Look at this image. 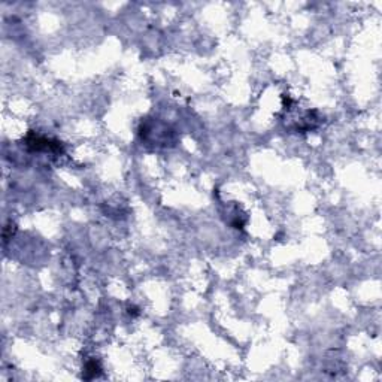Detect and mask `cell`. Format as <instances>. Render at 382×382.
<instances>
[{"mask_svg": "<svg viewBox=\"0 0 382 382\" xmlns=\"http://www.w3.org/2000/svg\"><path fill=\"white\" fill-rule=\"evenodd\" d=\"M24 145L28 151L33 153H51V154H58L63 151L62 142L55 139H49L46 136L39 135L36 132H28L24 137Z\"/></svg>", "mask_w": 382, "mask_h": 382, "instance_id": "cell-1", "label": "cell"}, {"mask_svg": "<svg viewBox=\"0 0 382 382\" xmlns=\"http://www.w3.org/2000/svg\"><path fill=\"white\" fill-rule=\"evenodd\" d=\"M102 366L99 363V360L90 359L85 361L84 364V373H82V378L84 379H94V378H99L102 375Z\"/></svg>", "mask_w": 382, "mask_h": 382, "instance_id": "cell-2", "label": "cell"}, {"mask_svg": "<svg viewBox=\"0 0 382 382\" xmlns=\"http://www.w3.org/2000/svg\"><path fill=\"white\" fill-rule=\"evenodd\" d=\"M129 314H130V315H137V314H139V312H137V308H135V306L132 308V306H130V308H129Z\"/></svg>", "mask_w": 382, "mask_h": 382, "instance_id": "cell-3", "label": "cell"}]
</instances>
